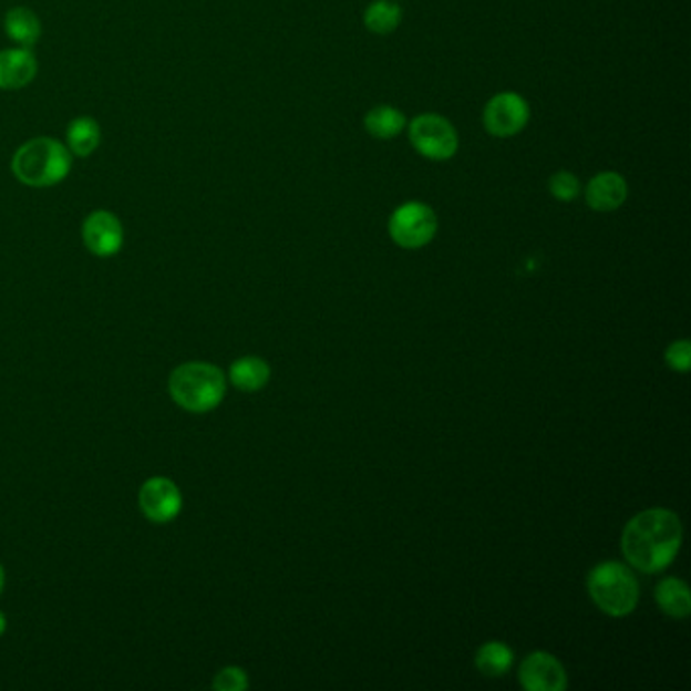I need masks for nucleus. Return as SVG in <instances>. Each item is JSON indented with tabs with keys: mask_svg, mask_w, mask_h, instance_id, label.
Segmentation results:
<instances>
[{
	"mask_svg": "<svg viewBox=\"0 0 691 691\" xmlns=\"http://www.w3.org/2000/svg\"><path fill=\"white\" fill-rule=\"evenodd\" d=\"M620 546L632 568L644 574L661 573L680 551V517L659 507L637 513L625 527Z\"/></svg>",
	"mask_w": 691,
	"mask_h": 691,
	"instance_id": "nucleus-1",
	"label": "nucleus"
},
{
	"mask_svg": "<svg viewBox=\"0 0 691 691\" xmlns=\"http://www.w3.org/2000/svg\"><path fill=\"white\" fill-rule=\"evenodd\" d=\"M168 392L183 410L205 414L221 404L226 395V375L214 363H183L171 373Z\"/></svg>",
	"mask_w": 691,
	"mask_h": 691,
	"instance_id": "nucleus-2",
	"label": "nucleus"
},
{
	"mask_svg": "<svg viewBox=\"0 0 691 691\" xmlns=\"http://www.w3.org/2000/svg\"><path fill=\"white\" fill-rule=\"evenodd\" d=\"M12 175L29 187H51L72 171V155L55 138H35L24 143L12 156Z\"/></svg>",
	"mask_w": 691,
	"mask_h": 691,
	"instance_id": "nucleus-3",
	"label": "nucleus"
},
{
	"mask_svg": "<svg viewBox=\"0 0 691 691\" xmlns=\"http://www.w3.org/2000/svg\"><path fill=\"white\" fill-rule=\"evenodd\" d=\"M588 592L596 607L610 617H627L639 602L637 578L619 561L598 564L588 576Z\"/></svg>",
	"mask_w": 691,
	"mask_h": 691,
	"instance_id": "nucleus-4",
	"label": "nucleus"
},
{
	"mask_svg": "<svg viewBox=\"0 0 691 691\" xmlns=\"http://www.w3.org/2000/svg\"><path fill=\"white\" fill-rule=\"evenodd\" d=\"M390 236L400 248L417 250L432 241L439 229V219L426 203L410 202L400 205L390 217Z\"/></svg>",
	"mask_w": 691,
	"mask_h": 691,
	"instance_id": "nucleus-5",
	"label": "nucleus"
},
{
	"mask_svg": "<svg viewBox=\"0 0 691 691\" xmlns=\"http://www.w3.org/2000/svg\"><path fill=\"white\" fill-rule=\"evenodd\" d=\"M408 134L417 155L430 161H448L458 151V134L441 114H420L412 120Z\"/></svg>",
	"mask_w": 691,
	"mask_h": 691,
	"instance_id": "nucleus-6",
	"label": "nucleus"
},
{
	"mask_svg": "<svg viewBox=\"0 0 691 691\" xmlns=\"http://www.w3.org/2000/svg\"><path fill=\"white\" fill-rule=\"evenodd\" d=\"M529 122V106L524 97L513 92H503L491 97L483 112V124L491 136L509 138L524 131Z\"/></svg>",
	"mask_w": 691,
	"mask_h": 691,
	"instance_id": "nucleus-7",
	"label": "nucleus"
},
{
	"mask_svg": "<svg viewBox=\"0 0 691 691\" xmlns=\"http://www.w3.org/2000/svg\"><path fill=\"white\" fill-rule=\"evenodd\" d=\"M141 509L155 524L173 522L183 509L179 487L167 477L148 478L138 495Z\"/></svg>",
	"mask_w": 691,
	"mask_h": 691,
	"instance_id": "nucleus-8",
	"label": "nucleus"
},
{
	"mask_svg": "<svg viewBox=\"0 0 691 691\" xmlns=\"http://www.w3.org/2000/svg\"><path fill=\"white\" fill-rule=\"evenodd\" d=\"M82 236L87 250L100 258H110L118 254L124 244V229L118 217L104 209L87 215L82 227Z\"/></svg>",
	"mask_w": 691,
	"mask_h": 691,
	"instance_id": "nucleus-9",
	"label": "nucleus"
},
{
	"mask_svg": "<svg viewBox=\"0 0 691 691\" xmlns=\"http://www.w3.org/2000/svg\"><path fill=\"white\" fill-rule=\"evenodd\" d=\"M519 681L529 691H564L568 685L566 669L556 657L544 651L525 659L519 668Z\"/></svg>",
	"mask_w": 691,
	"mask_h": 691,
	"instance_id": "nucleus-10",
	"label": "nucleus"
},
{
	"mask_svg": "<svg viewBox=\"0 0 691 691\" xmlns=\"http://www.w3.org/2000/svg\"><path fill=\"white\" fill-rule=\"evenodd\" d=\"M627 197H629L627 181L622 175L612 173V171L596 175L586 187L588 207L595 212H600V214L619 209L620 205L627 202Z\"/></svg>",
	"mask_w": 691,
	"mask_h": 691,
	"instance_id": "nucleus-11",
	"label": "nucleus"
},
{
	"mask_svg": "<svg viewBox=\"0 0 691 691\" xmlns=\"http://www.w3.org/2000/svg\"><path fill=\"white\" fill-rule=\"evenodd\" d=\"M37 75V58L29 48L0 51V90H19Z\"/></svg>",
	"mask_w": 691,
	"mask_h": 691,
	"instance_id": "nucleus-12",
	"label": "nucleus"
},
{
	"mask_svg": "<svg viewBox=\"0 0 691 691\" xmlns=\"http://www.w3.org/2000/svg\"><path fill=\"white\" fill-rule=\"evenodd\" d=\"M657 602L673 619H685L691 612L690 588L680 578L661 580L656 590Z\"/></svg>",
	"mask_w": 691,
	"mask_h": 691,
	"instance_id": "nucleus-13",
	"label": "nucleus"
},
{
	"mask_svg": "<svg viewBox=\"0 0 691 691\" xmlns=\"http://www.w3.org/2000/svg\"><path fill=\"white\" fill-rule=\"evenodd\" d=\"M229 380L241 392H258L270 380V368L260 358H241L231 365Z\"/></svg>",
	"mask_w": 691,
	"mask_h": 691,
	"instance_id": "nucleus-14",
	"label": "nucleus"
},
{
	"mask_svg": "<svg viewBox=\"0 0 691 691\" xmlns=\"http://www.w3.org/2000/svg\"><path fill=\"white\" fill-rule=\"evenodd\" d=\"M4 29L14 43H19L21 48H31L35 45L41 37V23L37 19V14L23 7H17L7 12L4 17Z\"/></svg>",
	"mask_w": 691,
	"mask_h": 691,
	"instance_id": "nucleus-15",
	"label": "nucleus"
},
{
	"mask_svg": "<svg viewBox=\"0 0 691 691\" xmlns=\"http://www.w3.org/2000/svg\"><path fill=\"white\" fill-rule=\"evenodd\" d=\"M363 124H365V131L370 132L373 138L390 141L404 131L405 116L398 107L375 106L368 112Z\"/></svg>",
	"mask_w": 691,
	"mask_h": 691,
	"instance_id": "nucleus-16",
	"label": "nucleus"
},
{
	"mask_svg": "<svg viewBox=\"0 0 691 691\" xmlns=\"http://www.w3.org/2000/svg\"><path fill=\"white\" fill-rule=\"evenodd\" d=\"M402 9L392 0H373L363 14V23L375 35H390L402 23Z\"/></svg>",
	"mask_w": 691,
	"mask_h": 691,
	"instance_id": "nucleus-17",
	"label": "nucleus"
},
{
	"mask_svg": "<svg viewBox=\"0 0 691 691\" xmlns=\"http://www.w3.org/2000/svg\"><path fill=\"white\" fill-rule=\"evenodd\" d=\"M100 126L94 118H87V116H80V118L73 120L68 128V146H70V153L78 156H90L97 148L100 144Z\"/></svg>",
	"mask_w": 691,
	"mask_h": 691,
	"instance_id": "nucleus-18",
	"label": "nucleus"
},
{
	"mask_svg": "<svg viewBox=\"0 0 691 691\" xmlns=\"http://www.w3.org/2000/svg\"><path fill=\"white\" fill-rule=\"evenodd\" d=\"M513 666V651L505 643L483 644L477 653V668L489 675V678H501L507 673Z\"/></svg>",
	"mask_w": 691,
	"mask_h": 691,
	"instance_id": "nucleus-19",
	"label": "nucleus"
},
{
	"mask_svg": "<svg viewBox=\"0 0 691 691\" xmlns=\"http://www.w3.org/2000/svg\"><path fill=\"white\" fill-rule=\"evenodd\" d=\"M549 193L558 199V202H574L580 193V183L576 179L570 171H560L549 179Z\"/></svg>",
	"mask_w": 691,
	"mask_h": 691,
	"instance_id": "nucleus-20",
	"label": "nucleus"
},
{
	"mask_svg": "<svg viewBox=\"0 0 691 691\" xmlns=\"http://www.w3.org/2000/svg\"><path fill=\"white\" fill-rule=\"evenodd\" d=\"M215 690L244 691L248 688V673L239 668L221 669L214 680Z\"/></svg>",
	"mask_w": 691,
	"mask_h": 691,
	"instance_id": "nucleus-21",
	"label": "nucleus"
},
{
	"mask_svg": "<svg viewBox=\"0 0 691 691\" xmlns=\"http://www.w3.org/2000/svg\"><path fill=\"white\" fill-rule=\"evenodd\" d=\"M671 370L675 371H690L691 363V346L688 341H678L673 346H669L668 353H666Z\"/></svg>",
	"mask_w": 691,
	"mask_h": 691,
	"instance_id": "nucleus-22",
	"label": "nucleus"
},
{
	"mask_svg": "<svg viewBox=\"0 0 691 691\" xmlns=\"http://www.w3.org/2000/svg\"><path fill=\"white\" fill-rule=\"evenodd\" d=\"M7 631V617L0 612V635Z\"/></svg>",
	"mask_w": 691,
	"mask_h": 691,
	"instance_id": "nucleus-23",
	"label": "nucleus"
},
{
	"mask_svg": "<svg viewBox=\"0 0 691 691\" xmlns=\"http://www.w3.org/2000/svg\"><path fill=\"white\" fill-rule=\"evenodd\" d=\"M2 588H4V568L0 564V592H2Z\"/></svg>",
	"mask_w": 691,
	"mask_h": 691,
	"instance_id": "nucleus-24",
	"label": "nucleus"
}]
</instances>
